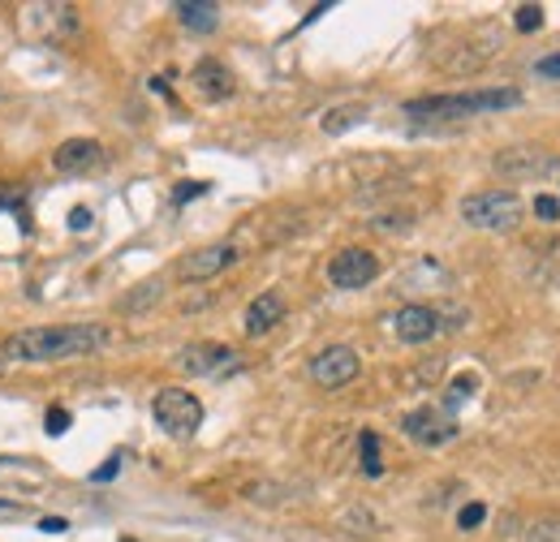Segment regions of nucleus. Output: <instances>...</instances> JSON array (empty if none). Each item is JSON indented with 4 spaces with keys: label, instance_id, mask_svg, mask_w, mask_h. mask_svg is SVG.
Segmentation results:
<instances>
[{
    "label": "nucleus",
    "instance_id": "nucleus-1",
    "mask_svg": "<svg viewBox=\"0 0 560 542\" xmlns=\"http://www.w3.org/2000/svg\"><path fill=\"white\" fill-rule=\"evenodd\" d=\"M108 344V328L100 323H44V328H22L4 340V357L9 362H26V366H48V362H70L100 353Z\"/></svg>",
    "mask_w": 560,
    "mask_h": 542
},
{
    "label": "nucleus",
    "instance_id": "nucleus-25",
    "mask_svg": "<svg viewBox=\"0 0 560 542\" xmlns=\"http://www.w3.org/2000/svg\"><path fill=\"white\" fill-rule=\"evenodd\" d=\"M117 466H121V461L113 457V461H104V466H100V470H95V474H91V478H95V482H108V478L117 474Z\"/></svg>",
    "mask_w": 560,
    "mask_h": 542
},
{
    "label": "nucleus",
    "instance_id": "nucleus-17",
    "mask_svg": "<svg viewBox=\"0 0 560 542\" xmlns=\"http://www.w3.org/2000/svg\"><path fill=\"white\" fill-rule=\"evenodd\" d=\"M362 470H366V478H380L384 474V466H380V439H375V431H362Z\"/></svg>",
    "mask_w": 560,
    "mask_h": 542
},
{
    "label": "nucleus",
    "instance_id": "nucleus-8",
    "mask_svg": "<svg viewBox=\"0 0 560 542\" xmlns=\"http://www.w3.org/2000/svg\"><path fill=\"white\" fill-rule=\"evenodd\" d=\"M233 263H242V250H237L233 241H211L203 250H190V255L177 263V275H182L186 284H199V280H211V275L229 271Z\"/></svg>",
    "mask_w": 560,
    "mask_h": 542
},
{
    "label": "nucleus",
    "instance_id": "nucleus-7",
    "mask_svg": "<svg viewBox=\"0 0 560 542\" xmlns=\"http://www.w3.org/2000/svg\"><path fill=\"white\" fill-rule=\"evenodd\" d=\"M177 366L186 375H195V379H220V375H229L237 366V353L229 344H215V340H195V344H186L177 353Z\"/></svg>",
    "mask_w": 560,
    "mask_h": 542
},
{
    "label": "nucleus",
    "instance_id": "nucleus-18",
    "mask_svg": "<svg viewBox=\"0 0 560 542\" xmlns=\"http://www.w3.org/2000/svg\"><path fill=\"white\" fill-rule=\"evenodd\" d=\"M513 17H517V31H539V22H544V9H539V4H522Z\"/></svg>",
    "mask_w": 560,
    "mask_h": 542
},
{
    "label": "nucleus",
    "instance_id": "nucleus-10",
    "mask_svg": "<svg viewBox=\"0 0 560 542\" xmlns=\"http://www.w3.org/2000/svg\"><path fill=\"white\" fill-rule=\"evenodd\" d=\"M375 275H380V259L371 250H362V246H350V250L332 255V263H328V280L337 288H366Z\"/></svg>",
    "mask_w": 560,
    "mask_h": 542
},
{
    "label": "nucleus",
    "instance_id": "nucleus-24",
    "mask_svg": "<svg viewBox=\"0 0 560 542\" xmlns=\"http://www.w3.org/2000/svg\"><path fill=\"white\" fill-rule=\"evenodd\" d=\"M535 73H539V78H560V57H544V61L535 66Z\"/></svg>",
    "mask_w": 560,
    "mask_h": 542
},
{
    "label": "nucleus",
    "instance_id": "nucleus-21",
    "mask_svg": "<svg viewBox=\"0 0 560 542\" xmlns=\"http://www.w3.org/2000/svg\"><path fill=\"white\" fill-rule=\"evenodd\" d=\"M535 215H539V220H552V224H557V220H560V203L552 199V195H539V199H535Z\"/></svg>",
    "mask_w": 560,
    "mask_h": 542
},
{
    "label": "nucleus",
    "instance_id": "nucleus-6",
    "mask_svg": "<svg viewBox=\"0 0 560 542\" xmlns=\"http://www.w3.org/2000/svg\"><path fill=\"white\" fill-rule=\"evenodd\" d=\"M358 370H362V362H358V353L350 344H328L324 353L311 357V384L324 388V392H337V388L353 384Z\"/></svg>",
    "mask_w": 560,
    "mask_h": 542
},
{
    "label": "nucleus",
    "instance_id": "nucleus-19",
    "mask_svg": "<svg viewBox=\"0 0 560 542\" xmlns=\"http://www.w3.org/2000/svg\"><path fill=\"white\" fill-rule=\"evenodd\" d=\"M483 517H488L483 504H466V508L457 512V526H462V530H475V526H483Z\"/></svg>",
    "mask_w": 560,
    "mask_h": 542
},
{
    "label": "nucleus",
    "instance_id": "nucleus-12",
    "mask_svg": "<svg viewBox=\"0 0 560 542\" xmlns=\"http://www.w3.org/2000/svg\"><path fill=\"white\" fill-rule=\"evenodd\" d=\"M52 164H57V173H91L104 164V146L95 138H70L57 146Z\"/></svg>",
    "mask_w": 560,
    "mask_h": 542
},
{
    "label": "nucleus",
    "instance_id": "nucleus-26",
    "mask_svg": "<svg viewBox=\"0 0 560 542\" xmlns=\"http://www.w3.org/2000/svg\"><path fill=\"white\" fill-rule=\"evenodd\" d=\"M70 224L73 228H86V224H91V211H82V207H78V211L70 215Z\"/></svg>",
    "mask_w": 560,
    "mask_h": 542
},
{
    "label": "nucleus",
    "instance_id": "nucleus-22",
    "mask_svg": "<svg viewBox=\"0 0 560 542\" xmlns=\"http://www.w3.org/2000/svg\"><path fill=\"white\" fill-rule=\"evenodd\" d=\"M199 195H208V181H182L173 199H177V203H190V199H199Z\"/></svg>",
    "mask_w": 560,
    "mask_h": 542
},
{
    "label": "nucleus",
    "instance_id": "nucleus-13",
    "mask_svg": "<svg viewBox=\"0 0 560 542\" xmlns=\"http://www.w3.org/2000/svg\"><path fill=\"white\" fill-rule=\"evenodd\" d=\"M280 319H284V297H280L277 288H268V293H259V297L246 306L242 328H246V337H268Z\"/></svg>",
    "mask_w": 560,
    "mask_h": 542
},
{
    "label": "nucleus",
    "instance_id": "nucleus-28",
    "mask_svg": "<svg viewBox=\"0 0 560 542\" xmlns=\"http://www.w3.org/2000/svg\"><path fill=\"white\" fill-rule=\"evenodd\" d=\"M0 375H4V362H0Z\"/></svg>",
    "mask_w": 560,
    "mask_h": 542
},
{
    "label": "nucleus",
    "instance_id": "nucleus-14",
    "mask_svg": "<svg viewBox=\"0 0 560 542\" xmlns=\"http://www.w3.org/2000/svg\"><path fill=\"white\" fill-rule=\"evenodd\" d=\"M190 82H195L199 95H208V99H229V95H233V73L220 66V61H199L195 73H190Z\"/></svg>",
    "mask_w": 560,
    "mask_h": 542
},
{
    "label": "nucleus",
    "instance_id": "nucleus-23",
    "mask_svg": "<svg viewBox=\"0 0 560 542\" xmlns=\"http://www.w3.org/2000/svg\"><path fill=\"white\" fill-rule=\"evenodd\" d=\"M70 426V413L66 409H48V435H66Z\"/></svg>",
    "mask_w": 560,
    "mask_h": 542
},
{
    "label": "nucleus",
    "instance_id": "nucleus-16",
    "mask_svg": "<svg viewBox=\"0 0 560 542\" xmlns=\"http://www.w3.org/2000/svg\"><path fill=\"white\" fill-rule=\"evenodd\" d=\"M366 117V104H346V108H332V113H324V134H341V130H350Z\"/></svg>",
    "mask_w": 560,
    "mask_h": 542
},
{
    "label": "nucleus",
    "instance_id": "nucleus-27",
    "mask_svg": "<svg viewBox=\"0 0 560 542\" xmlns=\"http://www.w3.org/2000/svg\"><path fill=\"white\" fill-rule=\"evenodd\" d=\"M39 526H44L48 534H57V530H66V521H61V517H48V521H39Z\"/></svg>",
    "mask_w": 560,
    "mask_h": 542
},
{
    "label": "nucleus",
    "instance_id": "nucleus-11",
    "mask_svg": "<svg viewBox=\"0 0 560 542\" xmlns=\"http://www.w3.org/2000/svg\"><path fill=\"white\" fill-rule=\"evenodd\" d=\"M393 332H397V340H406V344H427V340H435L444 332V319H440V310L415 302V306H401L393 315Z\"/></svg>",
    "mask_w": 560,
    "mask_h": 542
},
{
    "label": "nucleus",
    "instance_id": "nucleus-4",
    "mask_svg": "<svg viewBox=\"0 0 560 542\" xmlns=\"http://www.w3.org/2000/svg\"><path fill=\"white\" fill-rule=\"evenodd\" d=\"M151 413H155L160 431H168L173 439H190L203 426V401L190 388H160L151 401Z\"/></svg>",
    "mask_w": 560,
    "mask_h": 542
},
{
    "label": "nucleus",
    "instance_id": "nucleus-3",
    "mask_svg": "<svg viewBox=\"0 0 560 542\" xmlns=\"http://www.w3.org/2000/svg\"><path fill=\"white\" fill-rule=\"evenodd\" d=\"M462 220L483 233H509L522 220V199L513 190H479L462 199Z\"/></svg>",
    "mask_w": 560,
    "mask_h": 542
},
{
    "label": "nucleus",
    "instance_id": "nucleus-9",
    "mask_svg": "<svg viewBox=\"0 0 560 542\" xmlns=\"http://www.w3.org/2000/svg\"><path fill=\"white\" fill-rule=\"evenodd\" d=\"M401 431H406L415 444L435 448V444H448V439L457 435V417L440 405H419V409H410V413H406Z\"/></svg>",
    "mask_w": 560,
    "mask_h": 542
},
{
    "label": "nucleus",
    "instance_id": "nucleus-20",
    "mask_svg": "<svg viewBox=\"0 0 560 542\" xmlns=\"http://www.w3.org/2000/svg\"><path fill=\"white\" fill-rule=\"evenodd\" d=\"M155 297H160V280H151V284H142V288H139V297H130V302H126V310H142V306H147V302H155Z\"/></svg>",
    "mask_w": 560,
    "mask_h": 542
},
{
    "label": "nucleus",
    "instance_id": "nucleus-2",
    "mask_svg": "<svg viewBox=\"0 0 560 542\" xmlns=\"http://www.w3.org/2000/svg\"><path fill=\"white\" fill-rule=\"evenodd\" d=\"M522 91L513 86H488V91H457V95H427L410 99L406 117L415 121H462V117H479V113H500V108H517Z\"/></svg>",
    "mask_w": 560,
    "mask_h": 542
},
{
    "label": "nucleus",
    "instance_id": "nucleus-15",
    "mask_svg": "<svg viewBox=\"0 0 560 542\" xmlns=\"http://www.w3.org/2000/svg\"><path fill=\"white\" fill-rule=\"evenodd\" d=\"M177 17H182V26L186 31H199V35H211L215 26H220V9L215 4H177Z\"/></svg>",
    "mask_w": 560,
    "mask_h": 542
},
{
    "label": "nucleus",
    "instance_id": "nucleus-5",
    "mask_svg": "<svg viewBox=\"0 0 560 542\" xmlns=\"http://www.w3.org/2000/svg\"><path fill=\"white\" fill-rule=\"evenodd\" d=\"M491 168H495V177H504V181H539V177L557 173V155H552L548 146H535V142H517V146H504V151H495Z\"/></svg>",
    "mask_w": 560,
    "mask_h": 542
}]
</instances>
